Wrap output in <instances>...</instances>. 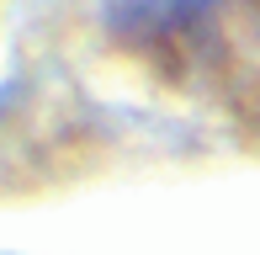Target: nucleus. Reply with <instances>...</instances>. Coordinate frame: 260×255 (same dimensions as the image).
Instances as JSON below:
<instances>
[{
  "label": "nucleus",
  "mask_w": 260,
  "mask_h": 255,
  "mask_svg": "<svg viewBox=\"0 0 260 255\" xmlns=\"http://www.w3.org/2000/svg\"><path fill=\"white\" fill-rule=\"evenodd\" d=\"M122 32L144 53H154L170 69H181L202 48V0H133Z\"/></svg>",
  "instance_id": "nucleus-1"
}]
</instances>
